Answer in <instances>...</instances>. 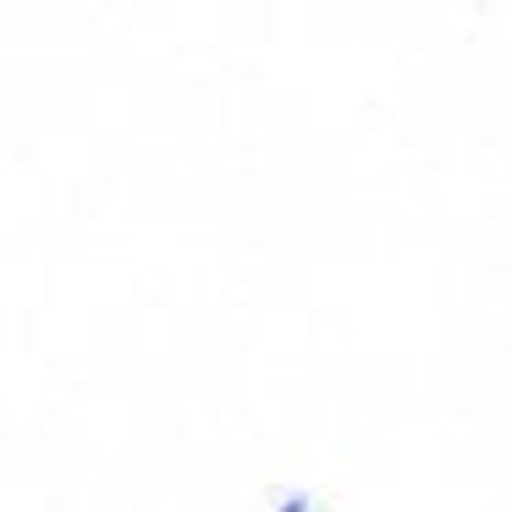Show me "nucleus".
Instances as JSON below:
<instances>
[]
</instances>
